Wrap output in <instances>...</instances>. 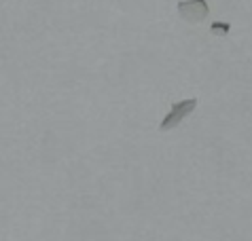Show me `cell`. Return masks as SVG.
<instances>
[{"label":"cell","mask_w":252,"mask_h":241,"mask_svg":"<svg viewBox=\"0 0 252 241\" xmlns=\"http://www.w3.org/2000/svg\"><path fill=\"white\" fill-rule=\"evenodd\" d=\"M195 108H197V100H195V97H189V100L176 102L170 108V112L163 117V120H161V125H159V129L161 131H170V129H174V127H178Z\"/></svg>","instance_id":"1"},{"label":"cell","mask_w":252,"mask_h":241,"mask_svg":"<svg viewBox=\"0 0 252 241\" xmlns=\"http://www.w3.org/2000/svg\"><path fill=\"white\" fill-rule=\"evenodd\" d=\"M178 15L189 24H197V21H204L210 15V6L206 0H180Z\"/></svg>","instance_id":"2"},{"label":"cell","mask_w":252,"mask_h":241,"mask_svg":"<svg viewBox=\"0 0 252 241\" xmlns=\"http://www.w3.org/2000/svg\"><path fill=\"white\" fill-rule=\"evenodd\" d=\"M210 32L216 34V36H229L231 24H229V21H214V24L210 26Z\"/></svg>","instance_id":"3"}]
</instances>
